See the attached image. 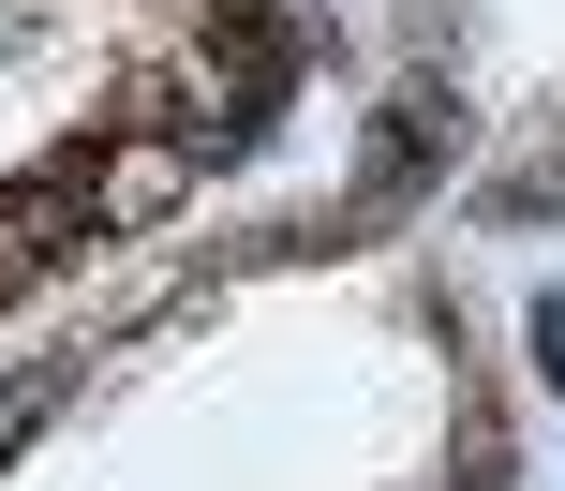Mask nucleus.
I'll use <instances>...</instances> for the list:
<instances>
[{"mask_svg": "<svg viewBox=\"0 0 565 491\" xmlns=\"http://www.w3.org/2000/svg\"><path fill=\"white\" fill-rule=\"evenodd\" d=\"M461 135V105H431V89H402V105H387V135H372V179H358V224H387V209L402 194H417V179H431V149H447Z\"/></svg>", "mask_w": 565, "mask_h": 491, "instance_id": "obj_1", "label": "nucleus"}, {"mask_svg": "<svg viewBox=\"0 0 565 491\" xmlns=\"http://www.w3.org/2000/svg\"><path fill=\"white\" fill-rule=\"evenodd\" d=\"M461 491H507V462H491V447H477V462H461Z\"/></svg>", "mask_w": 565, "mask_h": 491, "instance_id": "obj_2", "label": "nucleus"}]
</instances>
